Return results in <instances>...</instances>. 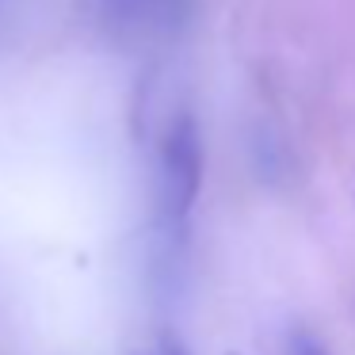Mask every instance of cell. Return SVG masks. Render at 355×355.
<instances>
[{
	"mask_svg": "<svg viewBox=\"0 0 355 355\" xmlns=\"http://www.w3.org/2000/svg\"><path fill=\"white\" fill-rule=\"evenodd\" d=\"M12 4H16V0H0V27L8 24V16H12Z\"/></svg>",
	"mask_w": 355,
	"mask_h": 355,
	"instance_id": "5",
	"label": "cell"
},
{
	"mask_svg": "<svg viewBox=\"0 0 355 355\" xmlns=\"http://www.w3.org/2000/svg\"><path fill=\"white\" fill-rule=\"evenodd\" d=\"M195 0H100V19L119 42H157L187 24Z\"/></svg>",
	"mask_w": 355,
	"mask_h": 355,
	"instance_id": "2",
	"label": "cell"
},
{
	"mask_svg": "<svg viewBox=\"0 0 355 355\" xmlns=\"http://www.w3.org/2000/svg\"><path fill=\"white\" fill-rule=\"evenodd\" d=\"M157 355H187V352H184V347L176 344V340H164V344L157 347Z\"/></svg>",
	"mask_w": 355,
	"mask_h": 355,
	"instance_id": "4",
	"label": "cell"
},
{
	"mask_svg": "<svg viewBox=\"0 0 355 355\" xmlns=\"http://www.w3.org/2000/svg\"><path fill=\"white\" fill-rule=\"evenodd\" d=\"M291 355H329V347H324L317 336H309V332H294L291 336Z\"/></svg>",
	"mask_w": 355,
	"mask_h": 355,
	"instance_id": "3",
	"label": "cell"
},
{
	"mask_svg": "<svg viewBox=\"0 0 355 355\" xmlns=\"http://www.w3.org/2000/svg\"><path fill=\"white\" fill-rule=\"evenodd\" d=\"M202 187V134L191 115L168 123L157 149V184H153V225L161 241V263H180L187 241V222Z\"/></svg>",
	"mask_w": 355,
	"mask_h": 355,
	"instance_id": "1",
	"label": "cell"
}]
</instances>
